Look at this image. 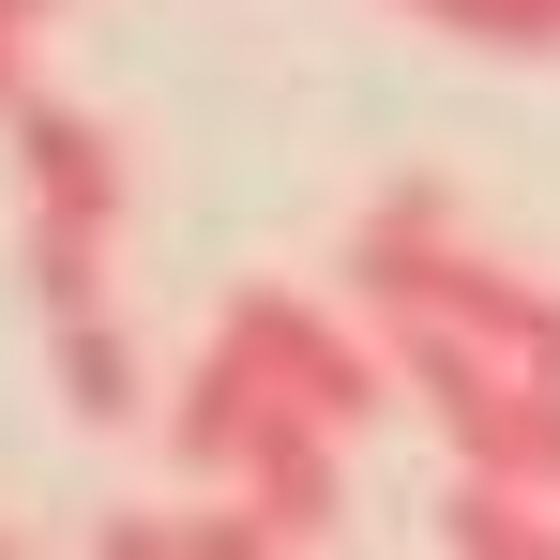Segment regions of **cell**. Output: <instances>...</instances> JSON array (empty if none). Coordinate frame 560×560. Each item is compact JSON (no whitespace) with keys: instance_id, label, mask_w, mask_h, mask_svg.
Returning a JSON list of instances; mask_svg holds the SVG:
<instances>
[{"instance_id":"cell-1","label":"cell","mask_w":560,"mask_h":560,"mask_svg":"<svg viewBox=\"0 0 560 560\" xmlns=\"http://www.w3.org/2000/svg\"><path fill=\"white\" fill-rule=\"evenodd\" d=\"M349 303L485 334V349H515V364H560V273L500 258L440 183H378L364 212H349Z\"/></svg>"},{"instance_id":"cell-2","label":"cell","mask_w":560,"mask_h":560,"mask_svg":"<svg viewBox=\"0 0 560 560\" xmlns=\"http://www.w3.org/2000/svg\"><path fill=\"white\" fill-rule=\"evenodd\" d=\"M152 424H167L183 485H243L288 546H334V515H349V424H318L303 394H273L243 349H197Z\"/></svg>"},{"instance_id":"cell-3","label":"cell","mask_w":560,"mask_h":560,"mask_svg":"<svg viewBox=\"0 0 560 560\" xmlns=\"http://www.w3.org/2000/svg\"><path fill=\"white\" fill-rule=\"evenodd\" d=\"M15 197H31V303L46 318H77L106 303V258H121V228H137V152L106 137L92 106H15Z\"/></svg>"},{"instance_id":"cell-4","label":"cell","mask_w":560,"mask_h":560,"mask_svg":"<svg viewBox=\"0 0 560 560\" xmlns=\"http://www.w3.org/2000/svg\"><path fill=\"white\" fill-rule=\"evenodd\" d=\"M394 364H409V424L455 469H515V485H560V364H515L485 334H440V318H378Z\"/></svg>"},{"instance_id":"cell-5","label":"cell","mask_w":560,"mask_h":560,"mask_svg":"<svg viewBox=\"0 0 560 560\" xmlns=\"http://www.w3.org/2000/svg\"><path fill=\"white\" fill-rule=\"evenodd\" d=\"M212 349H243L273 394H303V409L349 424V440H378V424L409 409V364H394L378 303L349 318V303H318V288H228V303H212Z\"/></svg>"},{"instance_id":"cell-6","label":"cell","mask_w":560,"mask_h":560,"mask_svg":"<svg viewBox=\"0 0 560 560\" xmlns=\"http://www.w3.org/2000/svg\"><path fill=\"white\" fill-rule=\"evenodd\" d=\"M46 378H61V409H77L92 440H121L137 409H167V394H152V364H137V334H121L106 303H77V318H46Z\"/></svg>"},{"instance_id":"cell-7","label":"cell","mask_w":560,"mask_h":560,"mask_svg":"<svg viewBox=\"0 0 560 560\" xmlns=\"http://www.w3.org/2000/svg\"><path fill=\"white\" fill-rule=\"evenodd\" d=\"M92 546H106V560H303V546L273 530V515L243 500V485H212L197 515H137V500H121V515H106Z\"/></svg>"},{"instance_id":"cell-8","label":"cell","mask_w":560,"mask_h":560,"mask_svg":"<svg viewBox=\"0 0 560 560\" xmlns=\"http://www.w3.org/2000/svg\"><path fill=\"white\" fill-rule=\"evenodd\" d=\"M440 546H455V560H560V485L455 469V500H440Z\"/></svg>"},{"instance_id":"cell-9","label":"cell","mask_w":560,"mask_h":560,"mask_svg":"<svg viewBox=\"0 0 560 560\" xmlns=\"http://www.w3.org/2000/svg\"><path fill=\"white\" fill-rule=\"evenodd\" d=\"M424 15L440 46H485V61H560V0H394Z\"/></svg>"},{"instance_id":"cell-10","label":"cell","mask_w":560,"mask_h":560,"mask_svg":"<svg viewBox=\"0 0 560 560\" xmlns=\"http://www.w3.org/2000/svg\"><path fill=\"white\" fill-rule=\"evenodd\" d=\"M31 61H46V31H15V15H0V121L31 106Z\"/></svg>"}]
</instances>
